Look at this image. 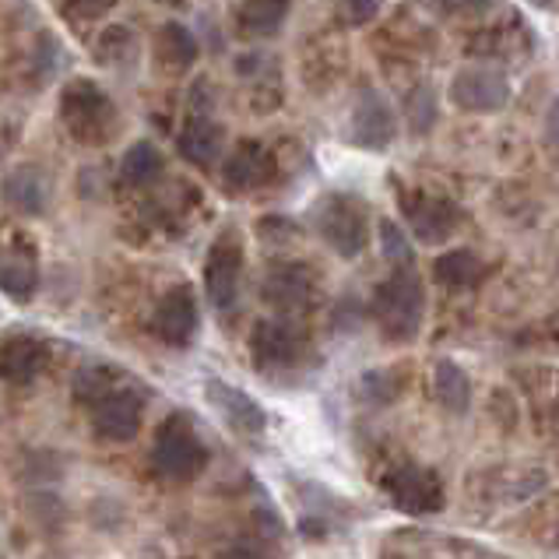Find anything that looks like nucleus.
Here are the masks:
<instances>
[{
  "mask_svg": "<svg viewBox=\"0 0 559 559\" xmlns=\"http://www.w3.org/2000/svg\"><path fill=\"white\" fill-rule=\"evenodd\" d=\"M39 289V264L28 247H0V293L28 302Z\"/></svg>",
  "mask_w": 559,
  "mask_h": 559,
  "instance_id": "nucleus-17",
  "label": "nucleus"
},
{
  "mask_svg": "<svg viewBox=\"0 0 559 559\" xmlns=\"http://www.w3.org/2000/svg\"><path fill=\"white\" fill-rule=\"evenodd\" d=\"M258 236L264 239V243L271 247H285V243H293V239L299 236V226L296 222H289L285 215H271V218H261L258 222Z\"/></svg>",
  "mask_w": 559,
  "mask_h": 559,
  "instance_id": "nucleus-31",
  "label": "nucleus"
},
{
  "mask_svg": "<svg viewBox=\"0 0 559 559\" xmlns=\"http://www.w3.org/2000/svg\"><path fill=\"white\" fill-rule=\"evenodd\" d=\"M95 46H99V50H95V57H99L103 63H123V60L134 57V32L114 25V28L103 32Z\"/></svg>",
  "mask_w": 559,
  "mask_h": 559,
  "instance_id": "nucleus-29",
  "label": "nucleus"
},
{
  "mask_svg": "<svg viewBox=\"0 0 559 559\" xmlns=\"http://www.w3.org/2000/svg\"><path fill=\"white\" fill-rule=\"evenodd\" d=\"M546 141H549L552 152H559V95L552 99L549 114H546Z\"/></svg>",
  "mask_w": 559,
  "mask_h": 559,
  "instance_id": "nucleus-34",
  "label": "nucleus"
},
{
  "mask_svg": "<svg viewBox=\"0 0 559 559\" xmlns=\"http://www.w3.org/2000/svg\"><path fill=\"white\" fill-rule=\"evenodd\" d=\"M163 177V152H158L152 141H138V145L127 148L120 158V180L127 187H152Z\"/></svg>",
  "mask_w": 559,
  "mask_h": 559,
  "instance_id": "nucleus-24",
  "label": "nucleus"
},
{
  "mask_svg": "<svg viewBox=\"0 0 559 559\" xmlns=\"http://www.w3.org/2000/svg\"><path fill=\"white\" fill-rule=\"evenodd\" d=\"M141 419H145V394L134 388H123V383L92 405L95 437H103L109 443L134 440L141 429Z\"/></svg>",
  "mask_w": 559,
  "mask_h": 559,
  "instance_id": "nucleus-8",
  "label": "nucleus"
},
{
  "mask_svg": "<svg viewBox=\"0 0 559 559\" xmlns=\"http://www.w3.org/2000/svg\"><path fill=\"white\" fill-rule=\"evenodd\" d=\"M338 4V14L348 25H366L377 19L380 11V0H334Z\"/></svg>",
  "mask_w": 559,
  "mask_h": 559,
  "instance_id": "nucleus-33",
  "label": "nucleus"
},
{
  "mask_svg": "<svg viewBox=\"0 0 559 559\" xmlns=\"http://www.w3.org/2000/svg\"><path fill=\"white\" fill-rule=\"evenodd\" d=\"M313 226L317 236L338 253V258L353 261L370 243V212L366 204L353 194H324L313 207Z\"/></svg>",
  "mask_w": 559,
  "mask_h": 559,
  "instance_id": "nucleus-4",
  "label": "nucleus"
},
{
  "mask_svg": "<svg viewBox=\"0 0 559 559\" xmlns=\"http://www.w3.org/2000/svg\"><path fill=\"white\" fill-rule=\"evenodd\" d=\"M198 324H201V310H198V296L190 285H173V289L158 299L152 328L158 334V342H166L169 348H187L198 338Z\"/></svg>",
  "mask_w": 559,
  "mask_h": 559,
  "instance_id": "nucleus-10",
  "label": "nucleus"
},
{
  "mask_svg": "<svg viewBox=\"0 0 559 559\" xmlns=\"http://www.w3.org/2000/svg\"><path fill=\"white\" fill-rule=\"evenodd\" d=\"M313 293H317L313 271L307 264H296V261L271 264L264 282H261V299L267 302V307H275L278 313L307 310L313 302Z\"/></svg>",
  "mask_w": 559,
  "mask_h": 559,
  "instance_id": "nucleus-12",
  "label": "nucleus"
},
{
  "mask_svg": "<svg viewBox=\"0 0 559 559\" xmlns=\"http://www.w3.org/2000/svg\"><path fill=\"white\" fill-rule=\"evenodd\" d=\"M50 362V348L36 334H8L0 338V380L32 383Z\"/></svg>",
  "mask_w": 559,
  "mask_h": 559,
  "instance_id": "nucleus-16",
  "label": "nucleus"
},
{
  "mask_svg": "<svg viewBox=\"0 0 559 559\" xmlns=\"http://www.w3.org/2000/svg\"><path fill=\"white\" fill-rule=\"evenodd\" d=\"M552 429H556V437H559V402L552 405Z\"/></svg>",
  "mask_w": 559,
  "mask_h": 559,
  "instance_id": "nucleus-37",
  "label": "nucleus"
},
{
  "mask_svg": "<svg viewBox=\"0 0 559 559\" xmlns=\"http://www.w3.org/2000/svg\"><path fill=\"white\" fill-rule=\"evenodd\" d=\"M152 468L169 483H190L207 468V447L187 415L173 412L152 443Z\"/></svg>",
  "mask_w": 559,
  "mask_h": 559,
  "instance_id": "nucleus-3",
  "label": "nucleus"
},
{
  "mask_svg": "<svg viewBox=\"0 0 559 559\" xmlns=\"http://www.w3.org/2000/svg\"><path fill=\"white\" fill-rule=\"evenodd\" d=\"M394 134H397V120H394L391 103L373 88L359 92L353 117H348V138H353L359 148L380 152L391 145Z\"/></svg>",
  "mask_w": 559,
  "mask_h": 559,
  "instance_id": "nucleus-13",
  "label": "nucleus"
},
{
  "mask_svg": "<svg viewBox=\"0 0 559 559\" xmlns=\"http://www.w3.org/2000/svg\"><path fill=\"white\" fill-rule=\"evenodd\" d=\"M429 8H437L440 14H451V19H483L492 8V0H429Z\"/></svg>",
  "mask_w": 559,
  "mask_h": 559,
  "instance_id": "nucleus-32",
  "label": "nucleus"
},
{
  "mask_svg": "<svg viewBox=\"0 0 559 559\" xmlns=\"http://www.w3.org/2000/svg\"><path fill=\"white\" fill-rule=\"evenodd\" d=\"M383 492H388V500L405 510V514H440L443 503H447V492H443V483L433 468H423V465H397L383 475Z\"/></svg>",
  "mask_w": 559,
  "mask_h": 559,
  "instance_id": "nucleus-7",
  "label": "nucleus"
},
{
  "mask_svg": "<svg viewBox=\"0 0 559 559\" xmlns=\"http://www.w3.org/2000/svg\"><path fill=\"white\" fill-rule=\"evenodd\" d=\"M433 394L451 415H465L472 408V380L454 359H440L433 370Z\"/></svg>",
  "mask_w": 559,
  "mask_h": 559,
  "instance_id": "nucleus-22",
  "label": "nucleus"
},
{
  "mask_svg": "<svg viewBox=\"0 0 559 559\" xmlns=\"http://www.w3.org/2000/svg\"><path fill=\"white\" fill-rule=\"evenodd\" d=\"M239 278H243V247L236 243V236H218L204 258V293L215 310H233Z\"/></svg>",
  "mask_w": 559,
  "mask_h": 559,
  "instance_id": "nucleus-9",
  "label": "nucleus"
},
{
  "mask_svg": "<svg viewBox=\"0 0 559 559\" xmlns=\"http://www.w3.org/2000/svg\"><path fill=\"white\" fill-rule=\"evenodd\" d=\"M556 267H559V264H556Z\"/></svg>",
  "mask_w": 559,
  "mask_h": 559,
  "instance_id": "nucleus-39",
  "label": "nucleus"
},
{
  "mask_svg": "<svg viewBox=\"0 0 559 559\" xmlns=\"http://www.w3.org/2000/svg\"><path fill=\"white\" fill-rule=\"evenodd\" d=\"M402 207H405V218L412 226V236L426 247L447 243L461 226V207L447 198H437V194H405Z\"/></svg>",
  "mask_w": 559,
  "mask_h": 559,
  "instance_id": "nucleus-11",
  "label": "nucleus"
},
{
  "mask_svg": "<svg viewBox=\"0 0 559 559\" xmlns=\"http://www.w3.org/2000/svg\"><path fill=\"white\" fill-rule=\"evenodd\" d=\"M510 78L500 68H486V63H472V68H461L451 82V103L461 114H475V117H492L500 109L510 106Z\"/></svg>",
  "mask_w": 559,
  "mask_h": 559,
  "instance_id": "nucleus-6",
  "label": "nucleus"
},
{
  "mask_svg": "<svg viewBox=\"0 0 559 559\" xmlns=\"http://www.w3.org/2000/svg\"><path fill=\"white\" fill-rule=\"evenodd\" d=\"M362 397L370 405H391L397 394L405 391V370H373L359 383Z\"/></svg>",
  "mask_w": 559,
  "mask_h": 559,
  "instance_id": "nucleus-26",
  "label": "nucleus"
},
{
  "mask_svg": "<svg viewBox=\"0 0 559 559\" xmlns=\"http://www.w3.org/2000/svg\"><path fill=\"white\" fill-rule=\"evenodd\" d=\"M405 114H408V127L415 134H426L429 127L437 123V99H433V88H412L408 92V103H405Z\"/></svg>",
  "mask_w": 559,
  "mask_h": 559,
  "instance_id": "nucleus-28",
  "label": "nucleus"
},
{
  "mask_svg": "<svg viewBox=\"0 0 559 559\" xmlns=\"http://www.w3.org/2000/svg\"><path fill=\"white\" fill-rule=\"evenodd\" d=\"M483 261L475 258L472 250L457 247V250H447L437 258L433 264V278L443 285V289L451 293H461V289H472V285H478V278H483Z\"/></svg>",
  "mask_w": 559,
  "mask_h": 559,
  "instance_id": "nucleus-23",
  "label": "nucleus"
},
{
  "mask_svg": "<svg viewBox=\"0 0 559 559\" xmlns=\"http://www.w3.org/2000/svg\"><path fill=\"white\" fill-rule=\"evenodd\" d=\"M222 127L215 120H207V117H190L183 123V131L177 138V152L187 158L190 166H198V169H207V166H215V158L222 155Z\"/></svg>",
  "mask_w": 559,
  "mask_h": 559,
  "instance_id": "nucleus-19",
  "label": "nucleus"
},
{
  "mask_svg": "<svg viewBox=\"0 0 559 559\" xmlns=\"http://www.w3.org/2000/svg\"><path fill=\"white\" fill-rule=\"evenodd\" d=\"M117 106L114 99L99 88L78 78L60 95V123L78 145H88V148H99L106 145L109 138L117 134Z\"/></svg>",
  "mask_w": 559,
  "mask_h": 559,
  "instance_id": "nucleus-2",
  "label": "nucleus"
},
{
  "mask_svg": "<svg viewBox=\"0 0 559 559\" xmlns=\"http://www.w3.org/2000/svg\"><path fill=\"white\" fill-rule=\"evenodd\" d=\"M222 559H264V552H261V549H253V546H233Z\"/></svg>",
  "mask_w": 559,
  "mask_h": 559,
  "instance_id": "nucleus-35",
  "label": "nucleus"
},
{
  "mask_svg": "<svg viewBox=\"0 0 559 559\" xmlns=\"http://www.w3.org/2000/svg\"><path fill=\"white\" fill-rule=\"evenodd\" d=\"M46 177L36 166H22L14 169L11 177L4 180V201L11 212H22V215H39L43 204H46Z\"/></svg>",
  "mask_w": 559,
  "mask_h": 559,
  "instance_id": "nucleus-21",
  "label": "nucleus"
},
{
  "mask_svg": "<svg viewBox=\"0 0 559 559\" xmlns=\"http://www.w3.org/2000/svg\"><path fill=\"white\" fill-rule=\"evenodd\" d=\"M155 4H166V8H183L187 0H155Z\"/></svg>",
  "mask_w": 559,
  "mask_h": 559,
  "instance_id": "nucleus-36",
  "label": "nucleus"
},
{
  "mask_svg": "<svg viewBox=\"0 0 559 559\" xmlns=\"http://www.w3.org/2000/svg\"><path fill=\"white\" fill-rule=\"evenodd\" d=\"M271 180H275V155L261 141H239L222 163V183L229 194H247V190H258Z\"/></svg>",
  "mask_w": 559,
  "mask_h": 559,
  "instance_id": "nucleus-14",
  "label": "nucleus"
},
{
  "mask_svg": "<svg viewBox=\"0 0 559 559\" xmlns=\"http://www.w3.org/2000/svg\"><path fill=\"white\" fill-rule=\"evenodd\" d=\"M114 388H120V373L114 370V366L106 362H92V366H82L74 377V397L82 405H95L99 397H106Z\"/></svg>",
  "mask_w": 559,
  "mask_h": 559,
  "instance_id": "nucleus-25",
  "label": "nucleus"
},
{
  "mask_svg": "<svg viewBox=\"0 0 559 559\" xmlns=\"http://www.w3.org/2000/svg\"><path fill=\"white\" fill-rule=\"evenodd\" d=\"M538 4H546V0H538Z\"/></svg>",
  "mask_w": 559,
  "mask_h": 559,
  "instance_id": "nucleus-38",
  "label": "nucleus"
},
{
  "mask_svg": "<svg viewBox=\"0 0 559 559\" xmlns=\"http://www.w3.org/2000/svg\"><path fill=\"white\" fill-rule=\"evenodd\" d=\"M310 345L302 338V331L289 321H261L250 331V359L258 366V373L278 377L299 370V362L307 359Z\"/></svg>",
  "mask_w": 559,
  "mask_h": 559,
  "instance_id": "nucleus-5",
  "label": "nucleus"
},
{
  "mask_svg": "<svg viewBox=\"0 0 559 559\" xmlns=\"http://www.w3.org/2000/svg\"><path fill=\"white\" fill-rule=\"evenodd\" d=\"M380 250H383V258H388L391 267H412V261H415L408 236H405V229L397 226L394 218L380 222Z\"/></svg>",
  "mask_w": 559,
  "mask_h": 559,
  "instance_id": "nucleus-27",
  "label": "nucleus"
},
{
  "mask_svg": "<svg viewBox=\"0 0 559 559\" xmlns=\"http://www.w3.org/2000/svg\"><path fill=\"white\" fill-rule=\"evenodd\" d=\"M117 4L120 0H63L60 11H63V19H71V22H99Z\"/></svg>",
  "mask_w": 559,
  "mask_h": 559,
  "instance_id": "nucleus-30",
  "label": "nucleus"
},
{
  "mask_svg": "<svg viewBox=\"0 0 559 559\" xmlns=\"http://www.w3.org/2000/svg\"><path fill=\"white\" fill-rule=\"evenodd\" d=\"M289 11H293V0H247V4L236 11V25L250 39H267V36H275V32H282Z\"/></svg>",
  "mask_w": 559,
  "mask_h": 559,
  "instance_id": "nucleus-20",
  "label": "nucleus"
},
{
  "mask_svg": "<svg viewBox=\"0 0 559 559\" xmlns=\"http://www.w3.org/2000/svg\"><path fill=\"white\" fill-rule=\"evenodd\" d=\"M370 310H373V321L383 338L394 345L412 342L415 334L423 331V317H426L423 278L415 275L412 267H394L391 275L373 289Z\"/></svg>",
  "mask_w": 559,
  "mask_h": 559,
  "instance_id": "nucleus-1",
  "label": "nucleus"
},
{
  "mask_svg": "<svg viewBox=\"0 0 559 559\" xmlns=\"http://www.w3.org/2000/svg\"><path fill=\"white\" fill-rule=\"evenodd\" d=\"M204 394H207V402L215 405V412L222 415V419L229 423V429H236L239 437H261L264 433L267 415L250 394H243L226 380H207Z\"/></svg>",
  "mask_w": 559,
  "mask_h": 559,
  "instance_id": "nucleus-15",
  "label": "nucleus"
},
{
  "mask_svg": "<svg viewBox=\"0 0 559 559\" xmlns=\"http://www.w3.org/2000/svg\"><path fill=\"white\" fill-rule=\"evenodd\" d=\"M201 46L194 39V32L180 22H166L163 28L155 32V60L158 68L169 74H187L198 63Z\"/></svg>",
  "mask_w": 559,
  "mask_h": 559,
  "instance_id": "nucleus-18",
  "label": "nucleus"
}]
</instances>
